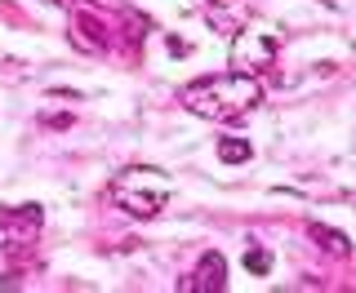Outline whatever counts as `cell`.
I'll use <instances>...</instances> for the list:
<instances>
[{
    "label": "cell",
    "mask_w": 356,
    "mask_h": 293,
    "mask_svg": "<svg viewBox=\"0 0 356 293\" xmlns=\"http://www.w3.org/2000/svg\"><path fill=\"white\" fill-rule=\"evenodd\" d=\"M40 222H44V209L40 205H14V209L0 213V227L9 231V253H22V244L36 240Z\"/></svg>",
    "instance_id": "277c9868"
},
{
    "label": "cell",
    "mask_w": 356,
    "mask_h": 293,
    "mask_svg": "<svg viewBox=\"0 0 356 293\" xmlns=\"http://www.w3.org/2000/svg\"><path fill=\"white\" fill-rule=\"evenodd\" d=\"M276 62V40L267 36V31H241L236 40H232V67L236 72H263V67Z\"/></svg>",
    "instance_id": "3957f363"
},
{
    "label": "cell",
    "mask_w": 356,
    "mask_h": 293,
    "mask_svg": "<svg viewBox=\"0 0 356 293\" xmlns=\"http://www.w3.org/2000/svg\"><path fill=\"white\" fill-rule=\"evenodd\" d=\"M58 5H76V0H58Z\"/></svg>",
    "instance_id": "9c48e42d"
},
{
    "label": "cell",
    "mask_w": 356,
    "mask_h": 293,
    "mask_svg": "<svg viewBox=\"0 0 356 293\" xmlns=\"http://www.w3.org/2000/svg\"><path fill=\"white\" fill-rule=\"evenodd\" d=\"M245 271L267 276V271H272V253H267L263 244H245Z\"/></svg>",
    "instance_id": "ba28073f"
},
{
    "label": "cell",
    "mask_w": 356,
    "mask_h": 293,
    "mask_svg": "<svg viewBox=\"0 0 356 293\" xmlns=\"http://www.w3.org/2000/svg\"><path fill=\"white\" fill-rule=\"evenodd\" d=\"M250 156H254L250 138H218V160L222 165H245Z\"/></svg>",
    "instance_id": "52a82bcc"
},
{
    "label": "cell",
    "mask_w": 356,
    "mask_h": 293,
    "mask_svg": "<svg viewBox=\"0 0 356 293\" xmlns=\"http://www.w3.org/2000/svg\"><path fill=\"white\" fill-rule=\"evenodd\" d=\"M178 103L200 120H241L263 103V85L250 72H222V76H200V81L178 89Z\"/></svg>",
    "instance_id": "6da1fadb"
},
{
    "label": "cell",
    "mask_w": 356,
    "mask_h": 293,
    "mask_svg": "<svg viewBox=\"0 0 356 293\" xmlns=\"http://www.w3.org/2000/svg\"><path fill=\"white\" fill-rule=\"evenodd\" d=\"M107 200L129 218H156L174 200V183L152 165H129L107 183Z\"/></svg>",
    "instance_id": "7a4b0ae2"
},
{
    "label": "cell",
    "mask_w": 356,
    "mask_h": 293,
    "mask_svg": "<svg viewBox=\"0 0 356 293\" xmlns=\"http://www.w3.org/2000/svg\"><path fill=\"white\" fill-rule=\"evenodd\" d=\"M307 231H312V240H316L325 253H334V258H348V253H352V240H348L343 231H334V227H321V222H312Z\"/></svg>",
    "instance_id": "8992f818"
},
{
    "label": "cell",
    "mask_w": 356,
    "mask_h": 293,
    "mask_svg": "<svg viewBox=\"0 0 356 293\" xmlns=\"http://www.w3.org/2000/svg\"><path fill=\"white\" fill-rule=\"evenodd\" d=\"M178 289H183V293H218V289H227V258H222L218 249L200 253L196 271L187 276Z\"/></svg>",
    "instance_id": "5b68a950"
}]
</instances>
